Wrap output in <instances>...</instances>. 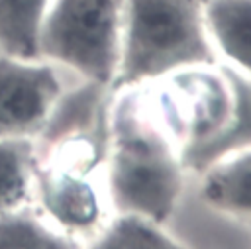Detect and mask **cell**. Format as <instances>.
<instances>
[{"mask_svg":"<svg viewBox=\"0 0 251 249\" xmlns=\"http://www.w3.org/2000/svg\"><path fill=\"white\" fill-rule=\"evenodd\" d=\"M108 116V194L118 214L165 224L180 198L184 163L141 86L118 90Z\"/></svg>","mask_w":251,"mask_h":249,"instance_id":"obj_1","label":"cell"},{"mask_svg":"<svg viewBox=\"0 0 251 249\" xmlns=\"http://www.w3.org/2000/svg\"><path fill=\"white\" fill-rule=\"evenodd\" d=\"M216 63L204 0H126L114 90L143 86L182 69Z\"/></svg>","mask_w":251,"mask_h":249,"instance_id":"obj_2","label":"cell"},{"mask_svg":"<svg viewBox=\"0 0 251 249\" xmlns=\"http://www.w3.org/2000/svg\"><path fill=\"white\" fill-rule=\"evenodd\" d=\"M126 0H51L37 55L88 82L112 88L122 45Z\"/></svg>","mask_w":251,"mask_h":249,"instance_id":"obj_3","label":"cell"},{"mask_svg":"<svg viewBox=\"0 0 251 249\" xmlns=\"http://www.w3.org/2000/svg\"><path fill=\"white\" fill-rule=\"evenodd\" d=\"M157 82L149 102L180 151L186 171L196 167L206 149L233 118L235 94L226 65L190 67Z\"/></svg>","mask_w":251,"mask_h":249,"instance_id":"obj_4","label":"cell"},{"mask_svg":"<svg viewBox=\"0 0 251 249\" xmlns=\"http://www.w3.org/2000/svg\"><path fill=\"white\" fill-rule=\"evenodd\" d=\"M61 94L51 63L0 53V139H37Z\"/></svg>","mask_w":251,"mask_h":249,"instance_id":"obj_5","label":"cell"},{"mask_svg":"<svg viewBox=\"0 0 251 249\" xmlns=\"http://www.w3.org/2000/svg\"><path fill=\"white\" fill-rule=\"evenodd\" d=\"M35 182L45 216L69 233L88 231L100 220V202L90 182L71 171H41L37 165Z\"/></svg>","mask_w":251,"mask_h":249,"instance_id":"obj_6","label":"cell"},{"mask_svg":"<svg viewBox=\"0 0 251 249\" xmlns=\"http://www.w3.org/2000/svg\"><path fill=\"white\" fill-rule=\"evenodd\" d=\"M204 20L216 55L251 78V0H204Z\"/></svg>","mask_w":251,"mask_h":249,"instance_id":"obj_7","label":"cell"},{"mask_svg":"<svg viewBox=\"0 0 251 249\" xmlns=\"http://www.w3.org/2000/svg\"><path fill=\"white\" fill-rule=\"evenodd\" d=\"M202 198L216 212L251 224V147L202 173Z\"/></svg>","mask_w":251,"mask_h":249,"instance_id":"obj_8","label":"cell"},{"mask_svg":"<svg viewBox=\"0 0 251 249\" xmlns=\"http://www.w3.org/2000/svg\"><path fill=\"white\" fill-rule=\"evenodd\" d=\"M0 249H82L76 237L27 204L0 212Z\"/></svg>","mask_w":251,"mask_h":249,"instance_id":"obj_9","label":"cell"},{"mask_svg":"<svg viewBox=\"0 0 251 249\" xmlns=\"http://www.w3.org/2000/svg\"><path fill=\"white\" fill-rule=\"evenodd\" d=\"M51 0H0V53L39 59V31Z\"/></svg>","mask_w":251,"mask_h":249,"instance_id":"obj_10","label":"cell"},{"mask_svg":"<svg viewBox=\"0 0 251 249\" xmlns=\"http://www.w3.org/2000/svg\"><path fill=\"white\" fill-rule=\"evenodd\" d=\"M37 165L35 139H0V212L29 202Z\"/></svg>","mask_w":251,"mask_h":249,"instance_id":"obj_11","label":"cell"},{"mask_svg":"<svg viewBox=\"0 0 251 249\" xmlns=\"http://www.w3.org/2000/svg\"><path fill=\"white\" fill-rule=\"evenodd\" d=\"M226 69L235 94V110L226 131L202 155L196 167V173L200 174L208 171L212 165L251 147V78L229 65H226Z\"/></svg>","mask_w":251,"mask_h":249,"instance_id":"obj_12","label":"cell"},{"mask_svg":"<svg viewBox=\"0 0 251 249\" xmlns=\"http://www.w3.org/2000/svg\"><path fill=\"white\" fill-rule=\"evenodd\" d=\"M88 249H186L163 229V224L135 216L118 214L90 241Z\"/></svg>","mask_w":251,"mask_h":249,"instance_id":"obj_13","label":"cell"}]
</instances>
